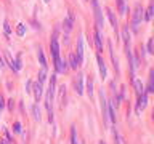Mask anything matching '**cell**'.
I'll use <instances>...</instances> for the list:
<instances>
[{
  "instance_id": "obj_4",
  "label": "cell",
  "mask_w": 154,
  "mask_h": 144,
  "mask_svg": "<svg viewBox=\"0 0 154 144\" xmlns=\"http://www.w3.org/2000/svg\"><path fill=\"white\" fill-rule=\"evenodd\" d=\"M92 3H93L95 18H97V27H98V29H101V27H103V15H101L100 5H98V0H92Z\"/></svg>"
},
{
  "instance_id": "obj_7",
  "label": "cell",
  "mask_w": 154,
  "mask_h": 144,
  "mask_svg": "<svg viewBox=\"0 0 154 144\" xmlns=\"http://www.w3.org/2000/svg\"><path fill=\"white\" fill-rule=\"evenodd\" d=\"M72 26H74V13L69 11V15H67V18L63 21V27L66 32H71L72 30Z\"/></svg>"
},
{
  "instance_id": "obj_25",
  "label": "cell",
  "mask_w": 154,
  "mask_h": 144,
  "mask_svg": "<svg viewBox=\"0 0 154 144\" xmlns=\"http://www.w3.org/2000/svg\"><path fill=\"white\" fill-rule=\"evenodd\" d=\"M117 5H119V11H121V15H125V5H124V0H117Z\"/></svg>"
},
{
  "instance_id": "obj_19",
  "label": "cell",
  "mask_w": 154,
  "mask_h": 144,
  "mask_svg": "<svg viewBox=\"0 0 154 144\" xmlns=\"http://www.w3.org/2000/svg\"><path fill=\"white\" fill-rule=\"evenodd\" d=\"M47 80V67L45 66H42V69H40V72H39V82H45Z\"/></svg>"
},
{
  "instance_id": "obj_14",
  "label": "cell",
  "mask_w": 154,
  "mask_h": 144,
  "mask_svg": "<svg viewBox=\"0 0 154 144\" xmlns=\"http://www.w3.org/2000/svg\"><path fill=\"white\" fill-rule=\"evenodd\" d=\"M66 61H63V59H61L60 61V63H58L56 64V66H55V67H56V72H58V74H64V72H66V69H67V66H66Z\"/></svg>"
},
{
  "instance_id": "obj_26",
  "label": "cell",
  "mask_w": 154,
  "mask_h": 144,
  "mask_svg": "<svg viewBox=\"0 0 154 144\" xmlns=\"http://www.w3.org/2000/svg\"><path fill=\"white\" fill-rule=\"evenodd\" d=\"M34 119H35V120H40V111H39V106H34Z\"/></svg>"
},
{
  "instance_id": "obj_27",
  "label": "cell",
  "mask_w": 154,
  "mask_h": 144,
  "mask_svg": "<svg viewBox=\"0 0 154 144\" xmlns=\"http://www.w3.org/2000/svg\"><path fill=\"white\" fill-rule=\"evenodd\" d=\"M3 30H5V34H6V35H10L11 29H10V24H8V21H3Z\"/></svg>"
},
{
  "instance_id": "obj_6",
  "label": "cell",
  "mask_w": 154,
  "mask_h": 144,
  "mask_svg": "<svg viewBox=\"0 0 154 144\" xmlns=\"http://www.w3.org/2000/svg\"><path fill=\"white\" fill-rule=\"evenodd\" d=\"M32 91H34V96H35V101L39 102L40 98H42V95H43V83L42 82L37 80L35 85H34V88H32Z\"/></svg>"
},
{
  "instance_id": "obj_9",
  "label": "cell",
  "mask_w": 154,
  "mask_h": 144,
  "mask_svg": "<svg viewBox=\"0 0 154 144\" xmlns=\"http://www.w3.org/2000/svg\"><path fill=\"white\" fill-rule=\"evenodd\" d=\"M95 45H97V50H98V53H101L103 51V42H101V32H100V29H95Z\"/></svg>"
},
{
  "instance_id": "obj_2",
  "label": "cell",
  "mask_w": 154,
  "mask_h": 144,
  "mask_svg": "<svg viewBox=\"0 0 154 144\" xmlns=\"http://www.w3.org/2000/svg\"><path fill=\"white\" fill-rule=\"evenodd\" d=\"M143 8H141V5H136L135 6V13H133V23H132V27H133V30H138V24L140 21H141V18H143Z\"/></svg>"
},
{
  "instance_id": "obj_3",
  "label": "cell",
  "mask_w": 154,
  "mask_h": 144,
  "mask_svg": "<svg viewBox=\"0 0 154 144\" xmlns=\"http://www.w3.org/2000/svg\"><path fill=\"white\" fill-rule=\"evenodd\" d=\"M50 50H51V54H53V59H55V66L60 63V45H58V40L56 37H53L50 42Z\"/></svg>"
},
{
  "instance_id": "obj_29",
  "label": "cell",
  "mask_w": 154,
  "mask_h": 144,
  "mask_svg": "<svg viewBox=\"0 0 154 144\" xmlns=\"http://www.w3.org/2000/svg\"><path fill=\"white\" fill-rule=\"evenodd\" d=\"M31 91H32V82L27 80V83H26V93H31Z\"/></svg>"
},
{
  "instance_id": "obj_33",
  "label": "cell",
  "mask_w": 154,
  "mask_h": 144,
  "mask_svg": "<svg viewBox=\"0 0 154 144\" xmlns=\"http://www.w3.org/2000/svg\"><path fill=\"white\" fill-rule=\"evenodd\" d=\"M3 106H5V102H3V98H2V96H0V109H2Z\"/></svg>"
},
{
  "instance_id": "obj_17",
  "label": "cell",
  "mask_w": 154,
  "mask_h": 144,
  "mask_svg": "<svg viewBox=\"0 0 154 144\" xmlns=\"http://www.w3.org/2000/svg\"><path fill=\"white\" fill-rule=\"evenodd\" d=\"M69 66L72 67V69H77L80 64H79V61H77V56L76 54H71V58H69Z\"/></svg>"
},
{
  "instance_id": "obj_21",
  "label": "cell",
  "mask_w": 154,
  "mask_h": 144,
  "mask_svg": "<svg viewBox=\"0 0 154 144\" xmlns=\"http://www.w3.org/2000/svg\"><path fill=\"white\" fill-rule=\"evenodd\" d=\"M122 39H124V42H125V47H127V45H128V42H130L128 27H124V30H122Z\"/></svg>"
},
{
  "instance_id": "obj_15",
  "label": "cell",
  "mask_w": 154,
  "mask_h": 144,
  "mask_svg": "<svg viewBox=\"0 0 154 144\" xmlns=\"http://www.w3.org/2000/svg\"><path fill=\"white\" fill-rule=\"evenodd\" d=\"M154 91V71L149 72V83H148V90L146 93H153Z\"/></svg>"
},
{
  "instance_id": "obj_23",
  "label": "cell",
  "mask_w": 154,
  "mask_h": 144,
  "mask_svg": "<svg viewBox=\"0 0 154 144\" xmlns=\"http://www.w3.org/2000/svg\"><path fill=\"white\" fill-rule=\"evenodd\" d=\"M39 61H40V64L42 66H45L47 67V61H45V56H43V51L39 48Z\"/></svg>"
},
{
  "instance_id": "obj_8",
  "label": "cell",
  "mask_w": 154,
  "mask_h": 144,
  "mask_svg": "<svg viewBox=\"0 0 154 144\" xmlns=\"http://www.w3.org/2000/svg\"><path fill=\"white\" fill-rule=\"evenodd\" d=\"M77 61L79 64H82V61H84V37H80L77 42Z\"/></svg>"
},
{
  "instance_id": "obj_22",
  "label": "cell",
  "mask_w": 154,
  "mask_h": 144,
  "mask_svg": "<svg viewBox=\"0 0 154 144\" xmlns=\"http://www.w3.org/2000/svg\"><path fill=\"white\" fill-rule=\"evenodd\" d=\"M87 93L88 96L93 95V80H92V77H88V80H87Z\"/></svg>"
},
{
  "instance_id": "obj_24",
  "label": "cell",
  "mask_w": 154,
  "mask_h": 144,
  "mask_svg": "<svg viewBox=\"0 0 154 144\" xmlns=\"http://www.w3.org/2000/svg\"><path fill=\"white\" fill-rule=\"evenodd\" d=\"M71 144H77V136H76V128L74 126L71 130Z\"/></svg>"
},
{
  "instance_id": "obj_35",
  "label": "cell",
  "mask_w": 154,
  "mask_h": 144,
  "mask_svg": "<svg viewBox=\"0 0 154 144\" xmlns=\"http://www.w3.org/2000/svg\"><path fill=\"white\" fill-rule=\"evenodd\" d=\"M43 2H45V3H50V0H43Z\"/></svg>"
},
{
  "instance_id": "obj_30",
  "label": "cell",
  "mask_w": 154,
  "mask_h": 144,
  "mask_svg": "<svg viewBox=\"0 0 154 144\" xmlns=\"http://www.w3.org/2000/svg\"><path fill=\"white\" fill-rule=\"evenodd\" d=\"M153 42H154V40L149 39V42H148V53H154V51H153Z\"/></svg>"
},
{
  "instance_id": "obj_1",
  "label": "cell",
  "mask_w": 154,
  "mask_h": 144,
  "mask_svg": "<svg viewBox=\"0 0 154 144\" xmlns=\"http://www.w3.org/2000/svg\"><path fill=\"white\" fill-rule=\"evenodd\" d=\"M55 88H56V75H51V80H50V87L47 90V98H45V107L48 111V120L53 122V109H51V101H53V96H55Z\"/></svg>"
},
{
  "instance_id": "obj_11",
  "label": "cell",
  "mask_w": 154,
  "mask_h": 144,
  "mask_svg": "<svg viewBox=\"0 0 154 144\" xmlns=\"http://www.w3.org/2000/svg\"><path fill=\"white\" fill-rule=\"evenodd\" d=\"M76 91H77V95L84 93V75L82 74H79L76 78Z\"/></svg>"
},
{
  "instance_id": "obj_5",
  "label": "cell",
  "mask_w": 154,
  "mask_h": 144,
  "mask_svg": "<svg viewBox=\"0 0 154 144\" xmlns=\"http://www.w3.org/2000/svg\"><path fill=\"white\" fill-rule=\"evenodd\" d=\"M146 104H148V95H146V93L138 95V102H136V112L145 111Z\"/></svg>"
},
{
  "instance_id": "obj_13",
  "label": "cell",
  "mask_w": 154,
  "mask_h": 144,
  "mask_svg": "<svg viewBox=\"0 0 154 144\" xmlns=\"http://www.w3.org/2000/svg\"><path fill=\"white\" fill-rule=\"evenodd\" d=\"M106 13H108L109 21H111V24H112V29L117 30V19H116V16H114V13H112V10H111V8H108V10H106Z\"/></svg>"
},
{
  "instance_id": "obj_31",
  "label": "cell",
  "mask_w": 154,
  "mask_h": 144,
  "mask_svg": "<svg viewBox=\"0 0 154 144\" xmlns=\"http://www.w3.org/2000/svg\"><path fill=\"white\" fill-rule=\"evenodd\" d=\"M13 107H15V102H13V99H10L8 101V109L10 111H13Z\"/></svg>"
},
{
  "instance_id": "obj_32",
  "label": "cell",
  "mask_w": 154,
  "mask_h": 144,
  "mask_svg": "<svg viewBox=\"0 0 154 144\" xmlns=\"http://www.w3.org/2000/svg\"><path fill=\"white\" fill-rule=\"evenodd\" d=\"M3 67H5V61H3L2 58H0V69H3Z\"/></svg>"
},
{
  "instance_id": "obj_34",
  "label": "cell",
  "mask_w": 154,
  "mask_h": 144,
  "mask_svg": "<svg viewBox=\"0 0 154 144\" xmlns=\"http://www.w3.org/2000/svg\"><path fill=\"white\" fill-rule=\"evenodd\" d=\"M0 144H8V141L6 139H0Z\"/></svg>"
},
{
  "instance_id": "obj_20",
  "label": "cell",
  "mask_w": 154,
  "mask_h": 144,
  "mask_svg": "<svg viewBox=\"0 0 154 144\" xmlns=\"http://www.w3.org/2000/svg\"><path fill=\"white\" fill-rule=\"evenodd\" d=\"M16 34H18L19 37H23V35L26 34V26H24L23 23H19V24H18V27H16Z\"/></svg>"
},
{
  "instance_id": "obj_16",
  "label": "cell",
  "mask_w": 154,
  "mask_h": 144,
  "mask_svg": "<svg viewBox=\"0 0 154 144\" xmlns=\"http://www.w3.org/2000/svg\"><path fill=\"white\" fill-rule=\"evenodd\" d=\"M133 85H135V91H136V95H141V93H145V88H143L141 80H133Z\"/></svg>"
},
{
  "instance_id": "obj_12",
  "label": "cell",
  "mask_w": 154,
  "mask_h": 144,
  "mask_svg": "<svg viewBox=\"0 0 154 144\" xmlns=\"http://www.w3.org/2000/svg\"><path fill=\"white\" fill-rule=\"evenodd\" d=\"M64 106H66V87H61L60 88V107L63 109Z\"/></svg>"
},
{
  "instance_id": "obj_10",
  "label": "cell",
  "mask_w": 154,
  "mask_h": 144,
  "mask_svg": "<svg viewBox=\"0 0 154 144\" xmlns=\"http://www.w3.org/2000/svg\"><path fill=\"white\" fill-rule=\"evenodd\" d=\"M97 61H98V67H100V74H101V77H103V78H106V75H108V71H106V64H104V61H103L101 54H98V56H97Z\"/></svg>"
},
{
  "instance_id": "obj_18",
  "label": "cell",
  "mask_w": 154,
  "mask_h": 144,
  "mask_svg": "<svg viewBox=\"0 0 154 144\" xmlns=\"http://www.w3.org/2000/svg\"><path fill=\"white\" fill-rule=\"evenodd\" d=\"M153 11H154V3L151 2V3H149V8L146 10V15H145V19H146V21H151V18H153Z\"/></svg>"
},
{
  "instance_id": "obj_36",
  "label": "cell",
  "mask_w": 154,
  "mask_h": 144,
  "mask_svg": "<svg viewBox=\"0 0 154 144\" xmlns=\"http://www.w3.org/2000/svg\"><path fill=\"white\" fill-rule=\"evenodd\" d=\"M100 144H104V143H103V141H101V143H100Z\"/></svg>"
},
{
  "instance_id": "obj_28",
  "label": "cell",
  "mask_w": 154,
  "mask_h": 144,
  "mask_svg": "<svg viewBox=\"0 0 154 144\" xmlns=\"http://www.w3.org/2000/svg\"><path fill=\"white\" fill-rule=\"evenodd\" d=\"M13 131L15 133H21V123L19 122H15V125H13Z\"/></svg>"
}]
</instances>
